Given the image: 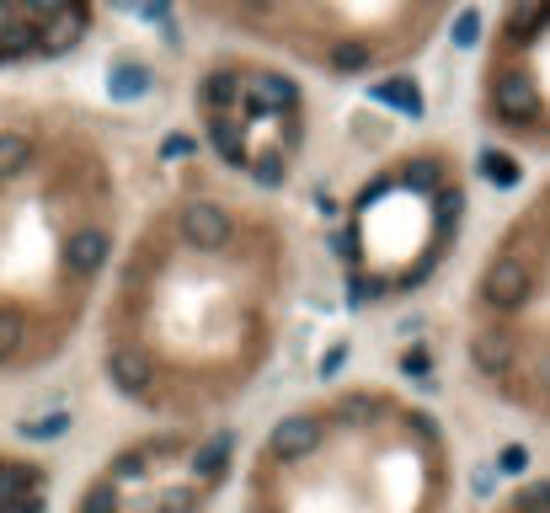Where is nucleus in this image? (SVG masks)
Instances as JSON below:
<instances>
[{"mask_svg":"<svg viewBox=\"0 0 550 513\" xmlns=\"http://www.w3.org/2000/svg\"><path fill=\"white\" fill-rule=\"evenodd\" d=\"M294 241L278 209L187 166L150 204L107 300L102 375L161 412L241 396L273 353Z\"/></svg>","mask_w":550,"mask_h":513,"instance_id":"nucleus-1","label":"nucleus"},{"mask_svg":"<svg viewBox=\"0 0 550 513\" xmlns=\"http://www.w3.org/2000/svg\"><path fill=\"white\" fill-rule=\"evenodd\" d=\"M123 177L102 118L0 97V369L54 359L118 252Z\"/></svg>","mask_w":550,"mask_h":513,"instance_id":"nucleus-2","label":"nucleus"},{"mask_svg":"<svg viewBox=\"0 0 550 513\" xmlns=\"http://www.w3.org/2000/svg\"><path fill=\"white\" fill-rule=\"evenodd\" d=\"M465 214V171L454 150H412L380 166L348 204V262L358 305H380L428 278L460 236Z\"/></svg>","mask_w":550,"mask_h":513,"instance_id":"nucleus-3","label":"nucleus"},{"mask_svg":"<svg viewBox=\"0 0 550 513\" xmlns=\"http://www.w3.org/2000/svg\"><path fill=\"white\" fill-rule=\"evenodd\" d=\"M470 310V364L492 391L550 359V177L486 246Z\"/></svg>","mask_w":550,"mask_h":513,"instance_id":"nucleus-4","label":"nucleus"},{"mask_svg":"<svg viewBox=\"0 0 550 513\" xmlns=\"http://www.w3.org/2000/svg\"><path fill=\"white\" fill-rule=\"evenodd\" d=\"M193 102L225 171L257 188L289 182L305 150V97L284 70L257 59H219L198 81Z\"/></svg>","mask_w":550,"mask_h":513,"instance_id":"nucleus-5","label":"nucleus"},{"mask_svg":"<svg viewBox=\"0 0 550 513\" xmlns=\"http://www.w3.org/2000/svg\"><path fill=\"white\" fill-rule=\"evenodd\" d=\"M97 0H0V70L43 65L81 43Z\"/></svg>","mask_w":550,"mask_h":513,"instance_id":"nucleus-6","label":"nucleus"},{"mask_svg":"<svg viewBox=\"0 0 550 513\" xmlns=\"http://www.w3.org/2000/svg\"><path fill=\"white\" fill-rule=\"evenodd\" d=\"M81 513H123V492L113 487V481H91L86 497H81Z\"/></svg>","mask_w":550,"mask_h":513,"instance_id":"nucleus-7","label":"nucleus"}]
</instances>
